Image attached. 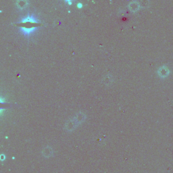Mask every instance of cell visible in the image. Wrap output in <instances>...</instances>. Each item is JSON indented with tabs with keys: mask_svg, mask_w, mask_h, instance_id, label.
<instances>
[{
	"mask_svg": "<svg viewBox=\"0 0 173 173\" xmlns=\"http://www.w3.org/2000/svg\"><path fill=\"white\" fill-rule=\"evenodd\" d=\"M22 27L26 33H29L32 29L39 26V24H37L31 17L27 18L24 20L22 22Z\"/></svg>",
	"mask_w": 173,
	"mask_h": 173,
	"instance_id": "1",
	"label": "cell"
}]
</instances>
